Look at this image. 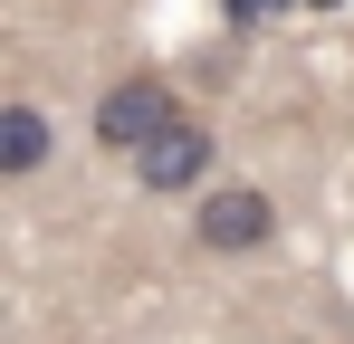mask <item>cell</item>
I'll list each match as a JSON object with an SVG mask.
<instances>
[{
  "label": "cell",
  "mask_w": 354,
  "mask_h": 344,
  "mask_svg": "<svg viewBox=\"0 0 354 344\" xmlns=\"http://www.w3.org/2000/svg\"><path fill=\"white\" fill-rule=\"evenodd\" d=\"M39 163H48V115L29 106V96H10L0 106V182H29Z\"/></svg>",
  "instance_id": "4"
},
{
  "label": "cell",
  "mask_w": 354,
  "mask_h": 344,
  "mask_svg": "<svg viewBox=\"0 0 354 344\" xmlns=\"http://www.w3.org/2000/svg\"><path fill=\"white\" fill-rule=\"evenodd\" d=\"M306 10H345V0H306Z\"/></svg>",
  "instance_id": "6"
},
{
  "label": "cell",
  "mask_w": 354,
  "mask_h": 344,
  "mask_svg": "<svg viewBox=\"0 0 354 344\" xmlns=\"http://www.w3.org/2000/svg\"><path fill=\"white\" fill-rule=\"evenodd\" d=\"M211 172H221V144H211V124H201V115H173V124H163V134L134 153V182H144L153 201H182V191H201Z\"/></svg>",
  "instance_id": "2"
},
{
  "label": "cell",
  "mask_w": 354,
  "mask_h": 344,
  "mask_svg": "<svg viewBox=\"0 0 354 344\" xmlns=\"http://www.w3.org/2000/svg\"><path fill=\"white\" fill-rule=\"evenodd\" d=\"M173 115H182V106H173V86H163L153 67H134V77H115V86L96 96V144H106V153H144V144H153Z\"/></svg>",
  "instance_id": "3"
},
{
  "label": "cell",
  "mask_w": 354,
  "mask_h": 344,
  "mask_svg": "<svg viewBox=\"0 0 354 344\" xmlns=\"http://www.w3.org/2000/svg\"><path fill=\"white\" fill-rule=\"evenodd\" d=\"M192 239H201L211 258H259V249L278 239V201H268L259 182H211V191L192 201Z\"/></svg>",
  "instance_id": "1"
},
{
  "label": "cell",
  "mask_w": 354,
  "mask_h": 344,
  "mask_svg": "<svg viewBox=\"0 0 354 344\" xmlns=\"http://www.w3.org/2000/svg\"><path fill=\"white\" fill-rule=\"evenodd\" d=\"M297 0H221V19H230V29H268V19H288Z\"/></svg>",
  "instance_id": "5"
}]
</instances>
